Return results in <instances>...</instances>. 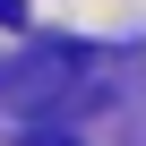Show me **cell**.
Segmentation results:
<instances>
[{
    "instance_id": "3",
    "label": "cell",
    "mask_w": 146,
    "mask_h": 146,
    "mask_svg": "<svg viewBox=\"0 0 146 146\" xmlns=\"http://www.w3.org/2000/svg\"><path fill=\"white\" fill-rule=\"evenodd\" d=\"M17 17H26V0H0V26H17Z\"/></svg>"
},
{
    "instance_id": "2",
    "label": "cell",
    "mask_w": 146,
    "mask_h": 146,
    "mask_svg": "<svg viewBox=\"0 0 146 146\" xmlns=\"http://www.w3.org/2000/svg\"><path fill=\"white\" fill-rule=\"evenodd\" d=\"M26 146H78V137H60V129H35V137H26Z\"/></svg>"
},
{
    "instance_id": "1",
    "label": "cell",
    "mask_w": 146,
    "mask_h": 146,
    "mask_svg": "<svg viewBox=\"0 0 146 146\" xmlns=\"http://www.w3.org/2000/svg\"><path fill=\"white\" fill-rule=\"evenodd\" d=\"M9 86H17V103H26L35 120L86 112V103H103V86H112V60L86 52V43H35V52L9 69Z\"/></svg>"
},
{
    "instance_id": "4",
    "label": "cell",
    "mask_w": 146,
    "mask_h": 146,
    "mask_svg": "<svg viewBox=\"0 0 146 146\" xmlns=\"http://www.w3.org/2000/svg\"><path fill=\"white\" fill-rule=\"evenodd\" d=\"M0 86H9V69H0Z\"/></svg>"
}]
</instances>
